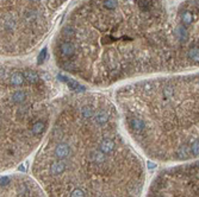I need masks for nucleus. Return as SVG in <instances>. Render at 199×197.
Here are the masks:
<instances>
[{
	"mask_svg": "<svg viewBox=\"0 0 199 197\" xmlns=\"http://www.w3.org/2000/svg\"><path fill=\"white\" fill-rule=\"evenodd\" d=\"M113 101L100 92L58 98L31 173L47 197H143L147 171Z\"/></svg>",
	"mask_w": 199,
	"mask_h": 197,
	"instance_id": "nucleus-1",
	"label": "nucleus"
},
{
	"mask_svg": "<svg viewBox=\"0 0 199 197\" xmlns=\"http://www.w3.org/2000/svg\"><path fill=\"white\" fill-rule=\"evenodd\" d=\"M1 173L17 167L46 139L57 111L51 76L31 65L1 64Z\"/></svg>",
	"mask_w": 199,
	"mask_h": 197,
	"instance_id": "nucleus-2",
	"label": "nucleus"
},
{
	"mask_svg": "<svg viewBox=\"0 0 199 197\" xmlns=\"http://www.w3.org/2000/svg\"><path fill=\"white\" fill-rule=\"evenodd\" d=\"M169 165L153 177L143 197H199V159Z\"/></svg>",
	"mask_w": 199,
	"mask_h": 197,
	"instance_id": "nucleus-3",
	"label": "nucleus"
},
{
	"mask_svg": "<svg viewBox=\"0 0 199 197\" xmlns=\"http://www.w3.org/2000/svg\"><path fill=\"white\" fill-rule=\"evenodd\" d=\"M1 197H47V195L32 176L12 173L1 178Z\"/></svg>",
	"mask_w": 199,
	"mask_h": 197,
	"instance_id": "nucleus-4",
	"label": "nucleus"
}]
</instances>
